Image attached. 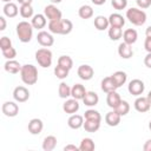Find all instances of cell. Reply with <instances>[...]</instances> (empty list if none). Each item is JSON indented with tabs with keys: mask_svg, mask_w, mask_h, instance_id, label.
I'll return each instance as SVG.
<instances>
[{
	"mask_svg": "<svg viewBox=\"0 0 151 151\" xmlns=\"http://www.w3.org/2000/svg\"><path fill=\"white\" fill-rule=\"evenodd\" d=\"M73 29V24L68 19H60L55 21H48V31L53 34L66 35L70 34Z\"/></svg>",
	"mask_w": 151,
	"mask_h": 151,
	"instance_id": "cell-1",
	"label": "cell"
},
{
	"mask_svg": "<svg viewBox=\"0 0 151 151\" xmlns=\"http://www.w3.org/2000/svg\"><path fill=\"white\" fill-rule=\"evenodd\" d=\"M20 77L24 84L26 85H34L38 81V70L32 64L22 65L20 71Z\"/></svg>",
	"mask_w": 151,
	"mask_h": 151,
	"instance_id": "cell-2",
	"label": "cell"
},
{
	"mask_svg": "<svg viewBox=\"0 0 151 151\" xmlns=\"http://www.w3.org/2000/svg\"><path fill=\"white\" fill-rule=\"evenodd\" d=\"M17 35L21 42H29L33 37V26L28 21H20L17 25Z\"/></svg>",
	"mask_w": 151,
	"mask_h": 151,
	"instance_id": "cell-3",
	"label": "cell"
},
{
	"mask_svg": "<svg viewBox=\"0 0 151 151\" xmlns=\"http://www.w3.org/2000/svg\"><path fill=\"white\" fill-rule=\"evenodd\" d=\"M126 19L134 26H142L146 21V13L137 7H131L126 11Z\"/></svg>",
	"mask_w": 151,
	"mask_h": 151,
	"instance_id": "cell-4",
	"label": "cell"
},
{
	"mask_svg": "<svg viewBox=\"0 0 151 151\" xmlns=\"http://www.w3.org/2000/svg\"><path fill=\"white\" fill-rule=\"evenodd\" d=\"M35 60L39 64V66L44 68L50 67L52 65V52L46 47L39 48L35 52Z\"/></svg>",
	"mask_w": 151,
	"mask_h": 151,
	"instance_id": "cell-5",
	"label": "cell"
},
{
	"mask_svg": "<svg viewBox=\"0 0 151 151\" xmlns=\"http://www.w3.org/2000/svg\"><path fill=\"white\" fill-rule=\"evenodd\" d=\"M44 14L45 17L48 19V21H55V20H60L63 19V13L61 11L54 5V4H51V5H47L45 6L44 8Z\"/></svg>",
	"mask_w": 151,
	"mask_h": 151,
	"instance_id": "cell-6",
	"label": "cell"
},
{
	"mask_svg": "<svg viewBox=\"0 0 151 151\" xmlns=\"http://www.w3.org/2000/svg\"><path fill=\"white\" fill-rule=\"evenodd\" d=\"M127 90H129L130 94L136 96V97H139V96L143 94V92L145 90L144 81L140 80V79H132L129 83V85H127Z\"/></svg>",
	"mask_w": 151,
	"mask_h": 151,
	"instance_id": "cell-7",
	"label": "cell"
},
{
	"mask_svg": "<svg viewBox=\"0 0 151 151\" xmlns=\"http://www.w3.org/2000/svg\"><path fill=\"white\" fill-rule=\"evenodd\" d=\"M37 41L42 46V47H50L54 44V38L51 34V32L46 31H40L37 35Z\"/></svg>",
	"mask_w": 151,
	"mask_h": 151,
	"instance_id": "cell-8",
	"label": "cell"
},
{
	"mask_svg": "<svg viewBox=\"0 0 151 151\" xmlns=\"http://www.w3.org/2000/svg\"><path fill=\"white\" fill-rule=\"evenodd\" d=\"M13 98L18 103H25L29 98V91L25 86H17L13 90Z\"/></svg>",
	"mask_w": 151,
	"mask_h": 151,
	"instance_id": "cell-9",
	"label": "cell"
},
{
	"mask_svg": "<svg viewBox=\"0 0 151 151\" xmlns=\"http://www.w3.org/2000/svg\"><path fill=\"white\" fill-rule=\"evenodd\" d=\"M1 110H2V113H4L6 117H9V118L15 117V116L19 113V106H18V104L14 103V101H5V103L2 104Z\"/></svg>",
	"mask_w": 151,
	"mask_h": 151,
	"instance_id": "cell-10",
	"label": "cell"
},
{
	"mask_svg": "<svg viewBox=\"0 0 151 151\" xmlns=\"http://www.w3.org/2000/svg\"><path fill=\"white\" fill-rule=\"evenodd\" d=\"M77 73H78V77L81 80H90L94 76V70L92 68V66H90L87 64H84V65H80L78 67Z\"/></svg>",
	"mask_w": 151,
	"mask_h": 151,
	"instance_id": "cell-11",
	"label": "cell"
},
{
	"mask_svg": "<svg viewBox=\"0 0 151 151\" xmlns=\"http://www.w3.org/2000/svg\"><path fill=\"white\" fill-rule=\"evenodd\" d=\"M133 105H134L136 111H138V112H140V113L147 112V111L150 110V107H151V103L149 101L147 97H142V96H139V97L134 100Z\"/></svg>",
	"mask_w": 151,
	"mask_h": 151,
	"instance_id": "cell-12",
	"label": "cell"
},
{
	"mask_svg": "<svg viewBox=\"0 0 151 151\" xmlns=\"http://www.w3.org/2000/svg\"><path fill=\"white\" fill-rule=\"evenodd\" d=\"M79 103H78V99L76 98H72V99H67L64 104H63V110L65 113L67 114H74L79 111Z\"/></svg>",
	"mask_w": 151,
	"mask_h": 151,
	"instance_id": "cell-13",
	"label": "cell"
},
{
	"mask_svg": "<svg viewBox=\"0 0 151 151\" xmlns=\"http://www.w3.org/2000/svg\"><path fill=\"white\" fill-rule=\"evenodd\" d=\"M27 129H28V132L31 134H39V133H41V131L44 129V123L39 118H33L29 120Z\"/></svg>",
	"mask_w": 151,
	"mask_h": 151,
	"instance_id": "cell-14",
	"label": "cell"
},
{
	"mask_svg": "<svg viewBox=\"0 0 151 151\" xmlns=\"http://www.w3.org/2000/svg\"><path fill=\"white\" fill-rule=\"evenodd\" d=\"M21 67H22V65H20V63L17 61V60H14V59H9V60H7V61L5 63V65H4L5 71L8 72V73H11V74L20 73Z\"/></svg>",
	"mask_w": 151,
	"mask_h": 151,
	"instance_id": "cell-15",
	"label": "cell"
},
{
	"mask_svg": "<svg viewBox=\"0 0 151 151\" xmlns=\"http://www.w3.org/2000/svg\"><path fill=\"white\" fill-rule=\"evenodd\" d=\"M67 125L73 130L80 129L84 125V116H80V114H77V113L71 114L70 118L67 119Z\"/></svg>",
	"mask_w": 151,
	"mask_h": 151,
	"instance_id": "cell-16",
	"label": "cell"
},
{
	"mask_svg": "<svg viewBox=\"0 0 151 151\" xmlns=\"http://www.w3.org/2000/svg\"><path fill=\"white\" fill-rule=\"evenodd\" d=\"M131 46L132 45H129V44H126L124 41L122 44H119V46H118V54H119V57L123 58V59H130L133 55V50H132Z\"/></svg>",
	"mask_w": 151,
	"mask_h": 151,
	"instance_id": "cell-17",
	"label": "cell"
},
{
	"mask_svg": "<svg viewBox=\"0 0 151 151\" xmlns=\"http://www.w3.org/2000/svg\"><path fill=\"white\" fill-rule=\"evenodd\" d=\"M120 101H122V98H120V96H119V93L117 91H112V92L107 93V96H106V104H107L109 107L114 110L119 105Z\"/></svg>",
	"mask_w": 151,
	"mask_h": 151,
	"instance_id": "cell-18",
	"label": "cell"
},
{
	"mask_svg": "<svg viewBox=\"0 0 151 151\" xmlns=\"http://www.w3.org/2000/svg\"><path fill=\"white\" fill-rule=\"evenodd\" d=\"M120 118H122V116L116 110H113V111H110V112L106 113V116H105V123L109 126H117L120 123Z\"/></svg>",
	"mask_w": 151,
	"mask_h": 151,
	"instance_id": "cell-19",
	"label": "cell"
},
{
	"mask_svg": "<svg viewBox=\"0 0 151 151\" xmlns=\"http://www.w3.org/2000/svg\"><path fill=\"white\" fill-rule=\"evenodd\" d=\"M138 39V33L136 29L133 28H127L124 31L123 33V41L129 44V45H133Z\"/></svg>",
	"mask_w": 151,
	"mask_h": 151,
	"instance_id": "cell-20",
	"label": "cell"
},
{
	"mask_svg": "<svg viewBox=\"0 0 151 151\" xmlns=\"http://www.w3.org/2000/svg\"><path fill=\"white\" fill-rule=\"evenodd\" d=\"M86 88H85V86L84 85H81V84H74L72 87H71V96H72V98H76V99H78V100H83V98L85 97V94H86Z\"/></svg>",
	"mask_w": 151,
	"mask_h": 151,
	"instance_id": "cell-21",
	"label": "cell"
},
{
	"mask_svg": "<svg viewBox=\"0 0 151 151\" xmlns=\"http://www.w3.org/2000/svg\"><path fill=\"white\" fill-rule=\"evenodd\" d=\"M47 18L45 17V14H35L32 17V20H31V24L33 26V28H37V29H41L46 26L47 24Z\"/></svg>",
	"mask_w": 151,
	"mask_h": 151,
	"instance_id": "cell-22",
	"label": "cell"
},
{
	"mask_svg": "<svg viewBox=\"0 0 151 151\" xmlns=\"http://www.w3.org/2000/svg\"><path fill=\"white\" fill-rule=\"evenodd\" d=\"M83 101H84V104H85L86 106L92 107V106H96V105L98 104L99 97H98V94H97L96 92H93V91H87L86 94H85V97L83 98Z\"/></svg>",
	"mask_w": 151,
	"mask_h": 151,
	"instance_id": "cell-23",
	"label": "cell"
},
{
	"mask_svg": "<svg viewBox=\"0 0 151 151\" xmlns=\"http://www.w3.org/2000/svg\"><path fill=\"white\" fill-rule=\"evenodd\" d=\"M2 11H4V14L7 18H15L18 15V13H19V8H18L17 4H14V2H7V4H5Z\"/></svg>",
	"mask_w": 151,
	"mask_h": 151,
	"instance_id": "cell-24",
	"label": "cell"
},
{
	"mask_svg": "<svg viewBox=\"0 0 151 151\" xmlns=\"http://www.w3.org/2000/svg\"><path fill=\"white\" fill-rule=\"evenodd\" d=\"M94 27L98 29V31H105L109 28L110 26V22H109V18L104 17V15H97L94 18Z\"/></svg>",
	"mask_w": 151,
	"mask_h": 151,
	"instance_id": "cell-25",
	"label": "cell"
},
{
	"mask_svg": "<svg viewBox=\"0 0 151 151\" xmlns=\"http://www.w3.org/2000/svg\"><path fill=\"white\" fill-rule=\"evenodd\" d=\"M118 87L116 85V83L113 81L112 77H105L103 80H101V90L105 92V93H109V92H112V91H116Z\"/></svg>",
	"mask_w": 151,
	"mask_h": 151,
	"instance_id": "cell-26",
	"label": "cell"
},
{
	"mask_svg": "<svg viewBox=\"0 0 151 151\" xmlns=\"http://www.w3.org/2000/svg\"><path fill=\"white\" fill-rule=\"evenodd\" d=\"M109 22H110V26H114V27H120L122 28L125 25V19L119 13H112L109 17Z\"/></svg>",
	"mask_w": 151,
	"mask_h": 151,
	"instance_id": "cell-27",
	"label": "cell"
},
{
	"mask_svg": "<svg viewBox=\"0 0 151 151\" xmlns=\"http://www.w3.org/2000/svg\"><path fill=\"white\" fill-rule=\"evenodd\" d=\"M111 77H112L113 81L116 83L117 87L123 86L126 83V80H127V74L124 71H116L113 74H111Z\"/></svg>",
	"mask_w": 151,
	"mask_h": 151,
	"instance_id": "cell-28",
	"label": "cell"
},
{
	"mask_svg": "<svg viewBox=\"0 0 151 151\" xmlns=\"http://www.w3.org/2000/svg\"><path fill=\"white\" fill-rule=\"evenodd\" d=\"M78 15H79L81 19H84V20L90 19V18L93 17V8H92L90 5H83V6H80L79 9H78Z\"/></svg>",
	"mask_w": 151,
	"mask_h": 151,
	"instance_id": "cell-29",
	"label": "cell"
},
{
	"mask_svg": "<svg viewBox=\"0 0 151 151\" xmlns=\"http://www.w3.org/2000/svg\"><path fill=\"white\" fill-rule=\"evenodd\" d=\"M83 127L85 129L86 132H97L100 127V122L99 120H91V119H85Z\"/></svg>",
	"mask_w": 151,
	"mask_h": 151,
	"instance_id": "cell-30",
	"label": "cell"
},
{
	"mask_svg": "<svg viewBox=\"0 0 151 151\" xmlns=\"http://www.w3.org/2000/svg\"><path fill=\"white\" fill-rule=\"evenodd\" d=\"M57 146V138L54 136H47L44 138L42 142V149L45 151H52Z\"/></svg>",
	"mask_w": 151,
	"mask_h": 151,
	"instance_id": "cell-31",
	"label": "cell"
},
{
	"mask_svg": "<svg viewBox=\"0 0 151 151\" xmlns=\"http://www.w3.org/2000/svg\"><path fill=\"white\" fill-rule=\"evenodd\" d=\"M96 149V144L91 138H83L79 145L80 151H93Z\"/></svg>",
	"mask_w": 151,
	"mask_h": 151,
	"instance_id": "cell-32",
	"label": "cell"
},
{
	"mask_svg": "<svg viewBox=\"0 0 151 151\" xmlns=\"http://www.w3.org/2000/svg\"><path fill=\"white\" fill-rule=\"evenodd\" d=\"M107 34H109V38L113 41L116 40H119L122 37H123V31L120 27H114V26H110L109 31H107Z\"/></svg>",
	"mask_w": 151,
	"mask_h": 151,
	"instance_id": "cell-33",
	"label": "cell"
},
{
	"mask_svg": "<svg viewBox=\"0 0 151 151\" xmlns=\"http://www.w3.org/2000/svg\"><path fill=\"white\" fill-rule=\"evenodd\" d=\"M58 94H59V97L63 98V99L68 98V97L71 96V87H70L66 83L61 81V83L59 84V87H58Z\"/></svg>",
	"mask_w": 151,
	"mask_h": 151,
	"instance_id": "cell-34",
	"label": "cell"
},
{
	"mask_svg": "<svg viewBox=\"0 0 151 151\" xmlns=\"http://www.w3.org/2000/svg\"><path fill=\"white\" fill-rule=\"evenodd\" d=\"M19 13H20V15L24 19H29V18H32L34 15L33 14V7H32V5H21L20 8H19Z\"/></svg>",
	"mask_w": 151,
	"mask_h": 151,
	"instance_id": "cell-35",
	"label": "cell"
},
{
	"mask_svg": "<svg viewBox=\"0 0 151 151\" xmlns=\"http://www.w3.org/2000/svg\"><path fill=\"white\" fill-rule=\"evenodd\" d=\"M58 65H60L67 70H71L73 67V60L68 55H60L58 58Z\"/></svg>",
	"mask_w": 151,
	"mask_h": 151,
	"instance_id": "cell-36",
	"label": "cell"
},
{
	"mask_svg": "<svg viewBox=\"0 0 151 151\" xmlns=\"http://www.w3.org/2000/svg\"><path fill=\"white\" fill-rule=\"evenodd\" d=\"M68 73H70V70H67V68H65V67H63L60 65H57L54 67V76L58 79H61L63 80V79L67 78L68 77Z\"/></svg>",
	"mask_w": 151,
	"mask_h": 151,
	"instance_id": "cell-37",
	"label": "cell"
},
{
	"mask_svg": "<svg viewBox=\"0 0 151 151\" xmlns=\"http://www.w3.org/2000/svg\"><path fill=\"white\" fill-rule=\"evenodd\" d=\"M84 118H85V119H91V120H99V122H101V116H100V113H99L97 110H94V109H90V110L85 111Z\"/></svg>",
	"mask_w": 151,
	"mask_h": 151,
	"instance_id": "cell-38",
	"label": "cell"
},
{
	"mask_svg": "<svg viewBox=\"0 0 151 151\" xmlns=\"http://www.w3.org/2000/svg\"><path fill=\"white\" fill-rule=\"evenodd\" d=\"M122 117L123 116H126L127 113H129V111H130V104L126 101V100H122L120 103H119V105L114 109Z\"/></svg>",
	"mask_w": 151,
	"mask_h": 151,
	"instance_id": "cell-39",
	"label": "cell"
},
{
	"mask_svg": "<svg viewBox=\"0 0 151 151\" xmlns=\"http://www.w3.org/2000/svg\"><path fill=\"white\" fill-rule=\"evenodd\" d=\"M111 5L114 9L117 11H122V9H125L126 6H127V0H112L111 1Z\"/></svg>",
	"mask_w": 151,
	"mask_h": 151,
	"instance_id": "cell-40",
	"label": "cell"
},
{
	"mask_svg": "<svg viewBox=\"0 0 151 151\" xmlns=\"http://www.w3.org/2000/svg\"><path fill=\"white\" fill-rule=\"evenodd\" d=\"M2 55H4L7 60H9V59H14V58L17 57V50H15L14 47L6 48V50L2 51Z\"/></svg>",
	"mask_w": 151,
	"mask_h": 151,
	"instance_id": "cell-41",
	"label": "cell"
},
{
	"mask_svg": "<svg viewBox=\"0 0 151 151\" xmlns=\"http://www.w3.org/2000/svg\"><path fill=\"white\" fill-rule=\"evenodd\" d=\"M9 47H12L11 39L8 37H1V39H0V48H1V51L6 50V48H9Z\"/></svg>",
	"mask_w": 151,
	"mask_h": 151,
	"instance_id": "cell-42",
	"label": "cell"
},
{
	"mask_svg": "<svg viewBox=\"0 0 151 151\" xmlns=\"http://www.w3.org/2000/svg\"><path fill=\"white\" fill-rule=\"evenodd\" d=\"M136 2L140 9H145L151 6V0H136Z\"/></svg>",
	"mask_w": 151,
	"mask_h": 151,
	"instance_id": "cell-43",
	"label": "cell"
},
{
	"mask_svg": "<svg viewBox=\"0 0 151 151\" xmlns=\"http://www.w3.org/2000/svg\"><path fill=\"white\" fill-rule=\"evenodd\" d=\"M144 48L147 53L151 52V38L150 37H146L145 38V41H144Z\"/></svg>",
	"mask_w": 151,
	"mask_h": 151,
	"instance_id": "cell-44",
	"label": "cell"
},
{
	"mask_svg": "<svg viewBox=\"0 0 151 151\" xmlns=\"http://www.w3.org/2000/svg\"><path fill=\"white\" fill-rule=\"evenodd\" d=\"M64 151H80V150H79V146L74 144H67L64 146Z\"/></svg>",
	"mask_w": 151,
	"mask_h": 151,
	"instance_id": "cell-45",
	"label": "cell"
},
{
	"mask_svg": "<svg viewBox=\"0 0 151 151\" xmlns=\"http://www.w3.org/2000/svg\"><path fill=\"white\" fill-rule=\"evenodd\" d=\"M144 65H145L146 67L151 68V52L145 55V58H144Z\"/></svg>",
	"mask_w": 151,
	"mask_h": 151,
	"instance_id": "cell-46",
	"label": "cell"
},
{
	"mask_svg": "<svg viewBox=\"0 0 151 151\" xmlns=\"http://www.w3.org/2000/svg\"><path fill=\"white\" fill-rule=\"evenodd\" d=\"M143 150L144 151H151V139H147L145 142V144L143 145Z\"/></svg>",
	"mask_w": 151,
	"mask_h": 151,
	"instance_id": "cell-47",
	"label": "cell"
},
{
	"mask_svg": "<svg viewBox=\"0 0 151 151\" xmlns=\"http://www.w3.org/2000/svg\"><path fill=\"white\" fill-rule=\"evenodd\" d=\"M0 31H5V28H6V19H5V17H0Z\"/></svg>",
	"mask_w": 151,
	"mask_h": 151,
	"instance_id": "cell-48",
	"label": "cell"
},
{
	"mask_svg": "<svg viewBox=\"0 0 151 151\" xmlns=\"http://www.w3.org/2000/svg\"><path fill=\"white\" fill-rule=\"evenodd\" d=\"M94 5H97V6H101V5H104L105 2H106V0H91Z\"/></svg>",
	"mask_w": 151,
	"mask_h": 151,
	"instance_id": "cell-49",
	"label": "cell"
},
{
	"mask_svg": "<svg viewBox=\"0 0 151 151\" xmlns=\"http://www.w3.org/2000/svg\"><path fill=\"white\" fill-rule=\"evenodd\" d=\"M20 5H31L33 0H17Z\"/></svg>",
	"mask_w": 151,
	"mask_h": 151,
	"instance_id": "cell-50",
	"label": "cell"
},
{
	"mask_svg": "<svg viewBox=\"0 0 151 151\" xmlns=\"http://www.w3.org/2000/svg\"><path fill=\"white\" fill-rule=\"evenodd\" d=\"M145 35L151 38V26H149V27L146 28V31H145Z\"/></svg>",
	"mask_w": 151,
	"mask_h": 151,
	"instance_id": "cell-51",
	"label": "cell"
},
{
	"mask_svg": "<svg viewBox=\"0 0 151 151\" xmlns=\"http://www.w3.org/2000/svg\"><path fill=\"white\" fill-rule=\"evenodd\" d=\"M146 97H147V99H149V101L151 103V91H149V93H147V96H146Z\"/></svg>",
	"mask_w": 151,
	"mask_h": 151,
	"instance_id": "cell-52",
	"label": "cell"
},
{
	"mask_svg": "<svg viewBox=\"0 0 151 151\" xmlns=\"http://www.w3.org/2000/svg\"><path fill=\"white\" fill-rule=\"evenodd\" d=\"M63 0H51V2L52 4H59V2H61Z\"/></svg>",
	"mask_w": 151,
	"mask_h": 151,
	"instance_id": "cell-53",
	"label": "cell"
},
{
	"mask_svg": "<svg viewBox=\"0 0 151 151\" xmlns=\"http://www.w3.org/2000/svg\"><path fill=\"white\" fill-rule=\"evenodd\" d=\"M1 1H4L5 4H7V2H11V0H1Z\"/></svg>",
	"mask_w": 151,
	"mask_h": 151,
	"instance_id": "cell-54",
	"label": "cell"
},
{
	"mask_svg": "<svg viewBox=\"0 0 151 151\" xmlns=\"http://www.w3.org/2000/svg\"><path fill=\"white\" fill-rule=\"evenodd\" d=\"M149 129H150V131H151V120L149 122Z\"/></svg>",
	"mask_w": 151,
	"mask_h": 151,
	"instance_id": "cell-55",
	"label": "cell"
}]
</instances>
